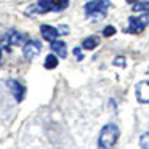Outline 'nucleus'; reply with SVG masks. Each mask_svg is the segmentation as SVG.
Segmentation results:
<instances>
[{"instance_id": "nucleus-1", "label": "nucleus", "mask_w": 149, "mask_h": 149, "mask_svg": "<svg viewBox=\"0 0 149 149\" xmlns=\"http://www.w3.org/2000/svg\"><path fill=\"white\" fill-rule=\"evenodd\" d=\"M119 139V127L116 123H107L103 127L98 138V146L100 148H112Z\"/></svg>"}, {"instance_id": "nucleus-2", "label": "nucleus", "mask_w": 149, "mask_h": 149, "mask_svg": "<svg viewBox=\"0 0 149 149\" xmlns=\"http://www.w3.org/2000/svg\"><path fill=\"white\" fill-rule=\"evenodd\" d=\"M111 7L109 0H90L85 3V13H87V18H91V19H101V18L106 16L104 11Z\"/></svg>"}, {"instance_id": "nucleus-3", "label": "nucleus", "mask_w": 149, "mask_h": 149, "mask_svg": "<svg viewBox=\"0 0 149 149\" xmlns=\"http://www.w3.org/2000/svg\"><path fill=\"white\" fill-rule=\"evenodd\" d=\"M26 43V36L23 32L16 29H10L7 34H5L3 40H2V45H3L5 50H10V47H19V45H24Z\"/></svg>"}, {"instance_id": "nucleus-4", "label": "nucleus", "mask_w": 149, "mask_h": 149, "mask_svg": "<svg viewBox=\"0 0 149 149\" xmlns=\"http://www.w3.org/2000/svg\"><path fill=\"white\" fill-rule=\"evenodd\" d=\"M56 0H37L34 5H31L26 10V15H43L48 11H55Z\"/></svg>"}, {"instance_id": "nucleus-5", "label": "nucleus", "mask_w": 149, "mask_h": 149, "mask_svg": "<svg viewBox=\"0 0 149 149\" xmlns=\"http://www.w3.org/2000/svg\"><path fill=\"white\" fill-rule=\"evenodd\" d=\"M130 26L127 29V32H132V34H138L144 29L146 26L149 24V13H143L139 16H132L128 19Z\"/></svg>"}, {"instance_id": "nucleus-6", "label": "nucleus", "mask_w": 149, "mask_h": 149, "mask_svg": "<svg viewBox=\"0 0 149 149\" xmlns=\"http://www.w3.org/2000/svg\"><path fill=\"white\" fill-rule=\"evenodd\" d=\"M40 52H42V45H40L39 40H34V39L27 40L23 47V55H24V58L29 59V61L34 59L36 56H39Z\"/></svg>"}, {"instance_id": "nucleus-7", "label": "nucleus", "mask_w": 149, "mask_h": 149, "mask_svg": "<svg viewBox=\"0 0 149 149\" xmlns=\"http://www.w3.org/2000/svg\"><path fill=\"white\" fill-rule=\"evenodd\" d=\"M135 95H136V100L143 104H148L149 103V80H141L136 84L135 87Z\"/></svg>"}, {"instance_id": "nucleus-8", "label": "nucleus", "mask_w": 149, "mask_h": 149, "mask_svg": "<svg viewBox=\"0 0 149 149\" xmlns=\"http://www.w3.org/2000/svg\"><path fill=\"white\" fill-rule=\"evenodd\" d=\"M7 87L11 90V93H13V96L16 98L18 103H21V101L24 100V95H26V87H24L23 84H19L18 80H7Z\"/></svg>"}, {"instance_id": "nucleus-9", "label": "nucleus", "mask_w": 149, "mask_h": 149, "mask_svg": "<svg viewBox=\"0 0 149 149\" xmlns=\"http://www.w3.org/2000/svg\"><path fill=\"white\" fill-rule=\"evenodd\" d=\"M40 34H42V37L45 40L53 42V40L58 39L59 31H58V27H55V26H50V24H42V26H40Z\"/></svg>"}, {"instance_id": "nucleus-10", "label": "nucleus", "mask_w": 149, "mask_h": 149, "mask_svg": "<svg viewBox=\"0 0 149 149\" xmlns=\"http://www.w3.org/2000/svg\"><path fill=\"white\" fill-rule=\"evenodd\" d=\"M52 50L59 56V58H66V56H68V47H66L64 40H59V39L53 40L52 42Z\"/></svg>"}, {"instance_id": "nucleus-11", "label": "nucleus", "mask_w": 149, "mask_h": 149, "mask_svg": "<svg viewBox=\"0 0 149 149\" xmlns=\"http://www.w3.org/2000/svg\"><path fill=\"white\" fill-rule=\"evenodd\" d=\"M98 45H100V39H98V37H87V39L84 40V43H82V48L93 50V48H96Z\"/></svg>"}, {"instance_id": "nucleus-12", "label": "nucleus", "mask_w": 149, "mask_h": 149, "mask_svg": "<svg viewBox=\"0 0 149 149\" xmlns=\"http://www.w3.org/2000/svg\"><path fill=\"white\" fill-rule=\"evenodd\" d=\"M56 53H50L45 58V69H55L58 66V58H56Z\"/></svg>"}, {"instance_id": "nucleus-13", "label": "nucleus", "mask_w": 149, "mask_h": 149, "mask_svg": "<svg viewBox=\"0 0 149 149\" xmlns=\"http://www.w3.org/2000/svg\"><path fill=\"white\" fill-rule=\"evenodd\" d=\"M133 11H149V2H138L133 5Z\"/></svg>"}, {"instance_id": "nucleus-14", "label": "nucleus", "mask_w": 149, "mask_h": 149, "mask_svg": "<svg viewBox=\"0 0 149 149\" xmlns=\"http://www.w3.org/2000/svg\"><path fill=\"white\" fill-rule=\"evenodd\" d=\"M69 7V0H56L55 5V11H63Z\"/></svg>"}, {"instance_id": "nucleus-15", "label": "nucleus", "mask_w": 149, "mask_h": 149, "mask_svg": "<svg viewBox=\"0 0 149 149\" xmlns=\"http://www.w3.org/2000/svg\"><path fill=\"white\" fill-rule=\"evenodd\" d=\"M139 146L149 149V132H146L144 135H141V138H139Z\"/></svg>"}, {"instance_id": "nucleus-16", "label": "nucleus", "mask_w": 149, "mask_h": 149, "mask_svg": "<svg viewBox=\"0 0 149 149\" xmlns=\"http://www.w3.org/2000/svg\"><path fill=\"white\" fill-rule=\"evenodd\" d=\"M114 34H116V27L114 26H106L104 27V31H103L104 37H111V36H114Z\"/></svg>"}, {"instance_id": "nucleus-17", "label": "nucleus", "mask_w": 149, "mask_h": 149, "mask_svg": "<svg viewBox=\"0 0 149 149\" xmlns=\"http://www.w3.org/2000/svg\"><path fill=\"white\" fill-rule=\"evenodd\" d=\"M114 66L123 68V66H125V58H123V56H117V58L114 59Z\"/></svg>"}, {"instance_id": "nucleus-18", "label": "nucleus", "mask_w": 149, "mask_h": 149, "mask_svg": "<svg viewBox=\"0 0 149 149\" xmlns=\"http://www.w3.org/2000/svg\"><path fill=\"white\" fill-rule=\"evenodd\" d=\"M72 52H74V56L79 59V61H82V59H84V53H82V50L79 48V47H75V48L72 50Z\"/></svg>"}, {"instance_id": "nucleus-19", "label": "nucleus", "mask_w": 149, "mask_h": 149, "mask_svg": "<svg viewBox=\"0 0 149 149\" xmlns=\"http://www.w3.org/2000/svg\"><path fill=\"white\" fill-rule=\"evenodd\" d=\"M58 31H59V36H64V34H69V27H68V26H64V24L58 26Z\"/></svg>"}, {"instance_id": "nucleus-20", "label": "nucleus", "mask_w": 149, "mask_h": 149, "mask_svg": "<svg viewBox=\"0 0 149 149\" xmlns=\"http://www.w3.org/2000/svg\"><path fill=\"white\" fill-rule=\"evenodd\" d=\"M127 2H130V3H132V2H136V0H127Z\"/></svg>"}, {"instance_id": "nucleus-21", "label": "nucleus", "mask_w": 149, "mask_h": 149, "mask_svg": "<svg viewBox=\"0 0 149 149\" xmlns=\"http://www.w3.org/2000/svg\"><path fill=\"white\" fill-rule=\"evenodd\" d=\"M0 59H2V50H0Z\"/></svg>"}]
</instances>
